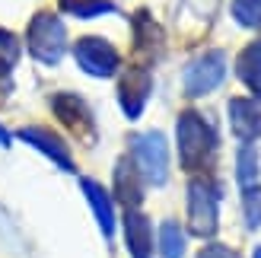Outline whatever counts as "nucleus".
I'll use <instances>...</instances> for the list:
<instances>
[{
    "label": "nucleus",
    "mask_w": 261,
    "mask_h": 258,
    "mask_svg": "<svg viewBox=\"0 0 261 258\" xmlns=\"http://www.w3.org/2000/svg\"><path fill=\"white\" fill-rule=\"evenodd\" d=\"M175 134H178V157H181V166H185L188 172L204 169V166L211 163L214 150H217V131L201 118L198 112H181Z\"/></svg>",
    "instance_id": "1"
},
{
    "label": "nucleus",
    "mask_w": 261,
    "mask_h": 258,
    "mask_svg": "<svg viewBox=\"0 0 261 258\" xmlns=\"http://www.w3.org/2000/svg\"><path fill=\"white\" fill-rule=\"evenodd\" d=\"M188 223L194 236L211 239L220 223V185L207 175L188 182Z\"/></svg>",
    "instance_id": "2"
},
{
    "label": "nucleus",
    "mask_w": 261,
    "mask_h": 258,
    "mask_svg": "<svg viewBox=\"0 0 261 258\" xmlns=\"http://www.w3.org/2000/svg\"><path fill=\"white\" fill-rule=\"evenodd\" d=\"M25 42H29V51L35 61L48 64V67H55V64L64 58V51H67V29H64V22L55 16V13H35L32 22H29V32H25Z\"/></svg>",
    "instance_id": "3"
},
{
    "label": "nucleus",
    "mask_w": 261,
    "mask_h": 258,
    "mask_svg": "<svg viewBox=\"0 0 261 258\" xmlns=\"http://www.w3.org/2000/svg\"><path fill=\"white\" fill-rule=\"evenodd\" d=\"M130 163L134 169L140 172L143 182L150 185H163L169 178V147H166V137L160 131H147V134H137L130 137Z\"/></svg>",
    "instance_id": "4"
},
{
    "label": "nucleus",
    "mask_w": 261,
    "mask_h": 258,
    "mask_svg": "<svg viewBox=\"0 0 261 258\" xmlns=\"http://www.w3.org/2000/svg\"><path fill=\"white\" fill-rule=\"evenodd\" d=\"M73 58L89 76H112L121 67V58H118V51H115V45L106 42V38H99V35L80 38V42L73 45Z\"/></svg>",
    "instance_id": "5"
},
{
    "label": "nucleus",
    "mask_w": 261,
    "mask_h": 258,
    "mask_svg": "<svg viewBox=\"0 0 261 258\" xmlns=\"http://www.w3.org/2000/svg\"><path fill=\"white\" fill-rule=\"evenodd\" d=\"M226 76V55L223 51H207L198 61L188 64L185 70V93L188 96H204L211 89L220 86V80Z\"/></svg>",
    "instance_id": "6"
},
{
    "label": "nucleus",
    "mask_w": 261,
    "mask_h": 258,
    "mask_svg": "<svg viewBox=\"0 0 261 258\" xmlns=\"http://www.w3.org/2000/svg\"><path fill=\"white\" fill-rule=\"evenodd\" d=\"M51 109H55V115L64 121V127H70L76 137H83L86 144H93V140H96L93 112H89V106H86L80 96H73V93H58V96H51Z\"/></svg>",
    "instance_id": "7"
},
{
    "label": "nucleus",
    "mask_w": 261,
    "mask_h": 258,
    "mask_svg": "<svg viewBox=\"0 0 261 258\" xmlns=\"http://www.w3.org/2000/svg\"><path fill=\"white\" fill-rule=\"evenodd\" d=\"M150 89H153V76L147 67H140V64H134V67H127L121 73V83H118V102H121V109L130 121L140 118V112L143 106H147V99H150Z\"/></svg>",
    "instance_id": "8"
},
{
    "label": "nucleus",
    "mask_w": 261,
    "mask_h": 258,
    "mask_svg": "<svg viewBox=\"0 0 261 258\" xmlns=\"http://www.w3.org/2000/svg\"><path fill=\"white\" fill-rule=\"evenodd\" d=\"M19 140H25L29 147L35 150H42L48 160H55L64 172H73V157H70V147H67V140L58 137L55 131H48V127H22V131L16 134Z\"/></svg>",
    "instance_id": "9"
},
{
    "label": "nucleus",
    "mask_w": 261,
    "mask_h": 258,
    "mask_svg": "<svg viewBox=\"0 0 261 258\" xmlns=\"http://www.w3.org/2000/svg\"><path fill=\"white\" fill-rule=\"evenodd\" d=\"M229 124L242 144H255L261 137V106L255 99H232L229 102Z\"/></svg>",
    "instance_id": "10"
},
{
    "label": "nucleus",
    "mask_w": 261,
    "mask_h": 258,
    "mask_svg": "<svg viewBox=\"0 0 261 258\" xmlns=\"http://www.w3.org/2000/svg\"><path fill=\"white\" fill-rule=\"evenodd\" d=\"M115 195L127 211H137V204L143 201V185H140V172L134 169L130 160H118L115 166Z\"/></svg>",
    "instance_id": "11"
},
{
    "label": "nucleus",
    "mask_w": 261,
    "mask_h": 258,
    "mask_svg": "<svg viewBox=\"0 0 261 258\" xmlns=\"http://www.w3.org/2000/svg\"><path fill=\"white\" fill-rule=\"evenodd\" d=\"M124 239H127V249L134 258H147L153 249V229L150 220L137 211H127L124 214Z\"/></svg>",
    "instance_id": "12"
},
{
    "label": "nucleus",
    "mask_w": 261,
    "mask_h": 258,
    "mask_svg": "<svg viewBox=\"0 0 261 258\" xmlns=\"http://www.w3.org/2000/svg\"><path fill=\"white\" fill-rule=\"evenodd\" d=\"M80 185H83V195H86L89 208H93V214H96V220H99V226H102V233L112 236V233H115V208H112L109 191L102 188L99 182H93V178H83Z\"/></svg>",
    "instance_id": "13"
},
{
    "label": "nucleus",
    "mask_w": 261,
    "mask_h": 258,
    "mask_svg": "<svg viewBox=\"0 0 261 258\" xmlns=\"http://www.w3.org/2000/svg\"><path fill=\"white\" fill-rule=\"evenodd\" d=\"M236 73H239V80L252 89V96L261 99V38L242 48V55L236 61Z\"/></svg>",
    "instance_id": "14"
},
{
    "label": "nucleus",
    "mask_w": 261,
    "mask_h": 258,
    "mask_svg": "<svg viewBox=\"0 0 261 258\" xmlns=\"http://www.w3.org/2000/svg\"><path fill=\"white\" fill-rule=\"evenodd\" d=\"M134 29H137V51H143V55H150V58L160 55L163 51V32L147 13H137Z\"/></svg>",
    "instance_id": "15"
},
{
    "label": "nucleus",
    "mask_w": 261,
    "mask_h": 258,
    "mask_svg": "<svg viewBox=\"0 0 261 258\" xmlns=\"http://www.w3.org/2000/svg\"><path fill=\"white\" fill-rule=\"evenodd\" d=\"M236 178H239V188H255L258 185V153L252 144H242L239 147V157H236Z\"/></svg>",
    "instance_id": "16"
},
{
    "label": "nucleus",
    "mask_w": 261,
    "mask_h": 258,
    "mask_svg": "<svg viewBox=\"0 0 261 258\" xmlns=\"http://www.w3.org/2000/svg\"><path fill=\"white\" fill-rule=\"evenodd\" d=\"M64 13L80 19H93V16H106V13H115L112 0H58Z\"/></svg>",
    "instance_id": "17"
},
{
    "label": "nucleus",
    "mask_w": 261,
    "mask_h": 258,
    "mask_svg": "<svg viewBox=\"0 0 261 258\" xmlns=\"http://www.w3.org/2000/svg\"><path fill=\"white\" fill-rule=\"evenodd\" d=\"M160 252L163 258H181L185 255V233H181V226L166 220L160 226Z\"/></svg>",
    "instance_id": "18"
},
{
    "label": "nucleus",
    "mask_w": 261,
    "mask_h": 258,
    "mask_svg": "<svg viewBox=\"0 0 261 258\" xmlns=\"http://www.w3.org/2000/svg\"><path fill=\"white\" fill-rule=\"evenodd\" d=\"M232 19L245 29H261V0H232Z\"/></svg>",
    "instance_id": "19"
},
{
    "label": "nucleus",
    "mask_w": 261,
    "mask_h": 258,
    "mask_svg": "<svg viewBox=\"0 0 261 258\" xmlns=\"http://www.w3.org/2000/svg\"><path fill=\"white\" fill-rule=\"evenodd\" d=\"M16 58H19V42L16 35L0 29V76H7L13 67H16Z\"/></svg>",
    "instance_id": "20"
},
{
    "label": "nucleus",
    "mask_w": 261,
    "mask_h": 258,
    "mask_svg": "<svg viewBox=\"0 0 261 258\" xmlns=\"http://www.w3.org/2000/svg\"><path fill=\"white\" fill-rule=\"evenodd\" d=\"M242 211H245V223H249V229H258L261 226V185L242 191Z\"/></svg>",
    "instance_id": "21"
},
{
    "label": "nucleus",
    "mask_w": 261,
    "mask_h": 258,
    "mask_svg": "<svg viewBox=\"0 0 261 258\" xmlns=\"http://www.w3.org/2000/svg\"><path fill=\"white\" fill-rule=\"evenodd\" d=\"M198 258H239V252L220 246V242H211V246H204V249L198 252Z\"/></svg>",
    "instance_id": "22"
},
{
    "label": "nucleus",
    "mask_w": 261,
    "mask_h": 258,
    "mask_svg": "<svg viewBox=\"0 0 261 258\" xmlns=\"http://www.w3.org/2000/svg\"><path fill=\"white\" fill-rule=\"evenodd\" d=\"M7 144H10V134L4 131V127H0V147H7Z\"/></svg>",
    "instance_id": "23"
},
{
    "label": "nucleus",
    "mask_w": 261,
    "mask_h": 258,
    "mask_svg": "<svg viewBox=\"0 0 261 258\" xmlns=\"http://www.w3.org/2000/svg\"><path fill=\"white\" fill-rule=\"evenodd\" d=\"M252 258H261V246H258V249H255V255H252Z\"/></svg>",
    "instance_id": "24"
}]
</instances>
